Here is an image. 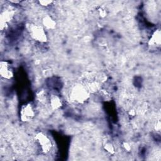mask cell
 I'll list each match as a JSON object with an SVG mask.
<instances>
[{
    "instance_id": "cell-7",
    "label": "cell",
    "mask_w": 161,
    "mask_h": 161,
    "mask_svg": "<svg viewBox=\"0 0 161 161\" xmlns=\"http://www.w3.org/2000/svg\"><path fill=\"white\" fill-rule=\"evenodd\" d=\"M148 46L152 48H157L161 45V31L159 28L156 29L152 33L148 41Z\"/></svg>"
},
{
    "instance_id": "cell-2",
    "label": "cell",
    "mask_w": 161,
    "mask_h": 161,
    "mask_svg": "<svg viewBox=\"0 0 161 161\" xmlns=\"http://www.w3.org/2000/svg\"><path fill=\"white\" fill-rule=\"evenodd\" d=\"M27 30L30 38L33 40L41 43L47 42V34L42 25L35 23H29L27 26Z\"/></svg>"
},
{
    "instance_id": "cell-8",
    "label": "cell",
    "mask_w": 161,
    "mask_h": 161,
    "mask_svg": "<svg viewBox=\"0 0 161 161\" xmlns=\"http://www.w3.org/2000/svg\"><path fill=\"white\" fill-rule=\"evenodd\" d=\"M48 103L51 109L56 111L60 109L62 106V101L60 96L55 94L49 95Z\"/></svg>"
},
{
    "instance_id": "cell-4",
    "label": "cell",
    "mask_w": 161,
    "mask_h": 161,
    "mask_svg": "<svg viewBox=\"0 0 161 161\" xmlns=\"http://www.w3.org/2000/svg\"><path fill=\"white\" fill-rule=\"evenodd\" d=\"M35 116V110L32 104L28 103L21 106L19 111V118L21 121H31Z\"/></svg>"
},
{
    "instance_id": "cell-6",
    "label": "cell",
    "mask_w": 161,
    "mask_h": 161,
    "mask_svg": "<svg viewBox=\"0 0 161 161\" xmlns=\"http://www.w3.org/2000/svg\"><path fill=\"white\" fill-rule=\"evenodd\" d=\"M0 75L6 80H10L14 76L13 70L11 64L6 60L0 62Z\"/></svg>"
},
{
    "instance_id": "cell-12",
    "label": "cell",
    "mask_w": 161,
    "mask_h": 161,
    "mask_svg": "<svg viewBox=\"0 0 161 161\" xmlns=\"http://www.w3.org/2000/svg\"><path fill=\"white\" fill-rule=\"evenodd\" d=\"M104 150L110 155H114L116 152V149L114 145L110 142H106L103 145Z\"/></svg>"
},
{
    "instance_id": "cell-14",
    "label": "cell",
    "mask_w": 161,
    "mask_h": 161,
    "mask_svg": "<svg viewBox=\"0 0 161 161\" xmlns=\"http://www.w3.org/2000/svg\"><path fill=\"white\" fill-rule=\"evenodd\" d=\"M53 3V1L52 0H40L38 1V3L40 6L43 7H48L49 6L52 5V3Z\"/></svg>"
},
{
    "instance_id": "cell-17",
    "label": "cell",
    "mask_w": 161,
    "mask_h": 161,
    "mask_svg": "<svg viewBox=\"0 0 161 161\" xmlns=\"http://www.w3.org/2000/svg\"><path fill=\"white\" fill-rule=\"evenodd\" d=\"M128 114L130 115V116H134L136 114V112L135 109H130L128 112Z\"/></svg>"
},
{
    "instance_id": "cell-3",
    "label": "cell",
    "mask_w": 161,
    "mask_h": 161,
    "mask_svg": "<svg viewBox=\"0 0 161 161\" xmlns=\"http://www.w3.org/2000/svg\"><path fill=\"white\" fill-rule=\"evenodd\" d=\"M35 141L40 150L43 154L48 153L53 147L50 138L42 131H38L35 134Z\"/></svg>"
},
{
    "instance_id": "cell-16",
    "label": "cell",
    "mask_w": 161,
    "mask_h": 161,
    "mask_svg": "<svg viewBox=\"0 0 161 161\" xmlns=\"http://www.w3.org/2000/svg\"><path fill=\"white\" fill-rule=\"evenodd\" d=\"M160 128H161V127H160V121H158L156 123V124H155V130H157V131H160Z\"/></svg>"
},
{
    "instance_id": "cell-1",
    "label": "cell",
    "mask_w": 161,
    "mask_h": 161,
    "mask_svg": "<svg viewBox=\"0 0 161 161\" xmlns=\"http://www.w3.org/2000/svg\"><path fill=\"white\" fill-rule=\"evenodd\" d=\"M91 93L84 84L75 83L71 86L68 97L72 104L80 105L84 104L88 101Z\"/></svg>"
},
{
    "instance_id": "cell-15",
    "label": "cell",
    "mask_w": 161,
    "mask_h": 161,
    "mask_svg": "<svg viewBox=\"0 0 161 161\" xmlns=\"http://www.w3.org/2000/svg\"><path fill=\"white\" fill-rule=\"evenodd\" d=\"M97 11H98L99 16L101 18H105V17L107 16V11H106V9L104 8L100 7V8L97 9Z\"/></svg>"
},
{
    "instance_id": "cell-10",
    "label": "cell",
    "mask_w": 161,
    "mask_h": 161,
    "mask_svg": "<svg viewBox=\"0 0 161 161\" xmlns=\"http://www.w3.org/2000/svg\"><path fill=\"white\" fill-rule=\"evenodd\" d=\"M90 93H98L101 89V82L99 80H91L85 84Z\"/></svg>"
},
{
    "instance_id": "cell-9",
    "label": "cell",
    "mask_w": 161,
    "mask_h": 161,
    "mask_svg": "<svg viewBox=\"0 0 161 161\" xmlns=\"http://www.w3.org/2000/svg\"><path fill=\"white\" fill-rule=\"evenodd\" d=\"M42 25L45 30H52L55 29L57 26V22L51 16L45 15L42 19Z\"/></svg>"
},
{
    "instance_id": "cell-5",
    "label": "cell",
    "mask_w": 161,
    "mask_h": 161,
    "mask_svg": "<svg viewBox=\"0 0 161 161\" xmlns=\"http://www.w3.org/2000/svg\"><path fill=\"white\" fill-rule=\"evenodd\" d=\"M15 12L10 8H6L3 10L0 14V29L4 30L8 26L9 23L13 19Z\"/></svg>"
},
{
    "instance_id": "cell-11",
    "label": "cell",
    "mask_w": 161,
    "mask_h": 161,
    "mask_svg": "<svg viewBox=\"0 0 161 161\" xmlns=\"http://www.w3.org/2000/svg\"><path fill=\"white\" fill-rule=\"evenodd\" d=\"M48 97H49V95L47 94L46 91L43 89L40 90L36 93V100L41 104L48 103Z\"/></svg>"
},
{
    "instance_id": "cell-13",
    "label": "cell",
    "mask_w": 161,
    "mask_h": 161,
    "mask_svg": "<svg viewBox=\"0 0 161 161\" xmlns=\"http://www.w3.org/2000/svg\"><path fill=\"white\" fill-rule=\"evenodd\" d=\"M122 147H123V149L127 152H130L132 150L131 144L129 142H126V141L123 142Z\"/></svg>"
}]
</instances>
